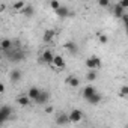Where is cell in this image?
Here are the masks:
<instances>
[{"label":"cell","mask_w":128,"mask_h":128,"mask_svg":"<svg viewBox=\"0 0 128 128\" xmlns=\"http://www.w3.org/2000/svg\"><path fill=\"white\" fill-rule=\"evenodd\" d=\"M18 104L21 106V107H27L29 104H30V98L27 96V95H24V96H18Z\"/></svg>","instance_id":"19"},{"label":"cell","mask_w":128,"mask_h":128,"mask_svg":"<svg viewBox=\"0 0 128 128\" xmlns=\"http://www.w3.org/2000/svg\"><path fill=\"white\" fill-rule=\"evenodd\" d=\"M98 39H100V42H101V44H107V42H108L107 35H102V33H98Z\"/></svg>","instance_id":"24"},{"label":"cell","mask_w":128,"mask_h":128,"mask_svg":"<svg viewBox=\"0 0 128 128\" xmlns=\"http://www.w3.org/2000/svg\"><path fill=\"white\" fill-rule=\"evenodd\" d=\"M98 5L101 8H108L110 6V0H98Z\"/></svg>","instance_id":"25"},{"label":"cell","mask_w":128,"mask_h":128,"mask_svg":"<svg viewBox=\"0 0 128 128\" xmlns=\"http://www.w3.org/2000/svg\"><path fill=\"white\" fill-rule=\"evenodd\" d=\"M24 17H27V18H30V17H33L35 15V8L32 6V5H24L23 6V9L20 11Z\"/></svg>","instance_id":"10"},{"label":"cell","mask_w":128,"mask_h":128,"mask_svg":"<svg viewBox=\"0 0 128 128\" xmlns=\"http://www.w3.org/2000/svg\"><path fill=\"white\" fill-rule=\"evenodd\" d=\"M119 95H120L122 98H126V96H128V86H126V84H124V86L120 88V90H119Z\"/></svg>","instance_id":"23"},{"label":"cell","mask_w":128,"mask_h":128,"mask_svg":"<svg viewBox=\"0 0 128 128\" xmlns=\"http://www.w3.org/2000/svg\"><path fill=\"white\" fill-rule=\"evenodd\" d=\"M53 56H54V54H53L50 50H45V51L41 54V59H39V60H41L42 63H48V65H50V63L53 62Z\"/></svg>","instance_id":"9"},{"label":"cell","mask_w":128,"mask_h":128,"mask_svg":"<svg viewBox=\"0 0 128 128\" xmlns=\"http://www.w3.org/2000/svg\"><path fill=\"white\" fill-rule=\"evenodd\" d=\"M124 12H126V11H125V9H124V8L119 5V3H116V5L113 6V15H114L116 18H120Z\"/></svg>","instance_id":"16"},{"label":"cell","mask_w":128,"mask_h":128,"mask_svg":"<svg viewBox=\"0 0 128 128\" xmlns=\"http://www.w3.org/2000/svg\"><path fill=\"white\" fill-rule=\"evenodd\" d=\"M48 100H50V92L48 90H39V94L33 100V102L35 104H39V106H45L48 102Z\"/></svg>","instance_id":"2"},{"label":"cell","mask_w":128,"mask_h":128,"mask_svg":"<svg viewBox=\"0 0 128 128\" xmlns=\"http://www.w3.org/2000/svg\"><path fill=\"white\" fill-rule=\"evenodd\" d=\"M66 84L71 86V88H78L80 86V78L76 77V76H68L66 77Z\"/></svg>","instance_id":"13"},{"label":"cell","mask_w":128,"mask_h":128,"mask_svg":"<svg viewBox=\"0 0 128 128\" xmlns=\"http://www.w3.org/2000/svg\"><path fill=\"white\" fill-rule=\"evenodd\" d=\"M50 6H51V9L53 11H56L59 6H60V3H59V0H51V2H50Z\"/></svg>","instance_id":"26"},{"label":"cell","mask_w":128,"mask_h":128,"mask_svg":"<svg viewBox=\"0 0 128 128\" xmlns=\"http://www.w3.org/2000/svg\"><path fill=\"white\" fill-rule=\"evenodd\" d=\"M39 90H41V89H38V88H35V86L29 89V92H27V96L30 98V101H33V100H35V98L38 96V94H39Z\"/></svg>","instance_id":"17"},{"label":"cell","mask_w":128,"mask_h":128,"mask_svg":"<svg viewBox=\"0 0 128 128\" xmlns=\"http://www.w3.org/2000/svg\"><path fill=\"white\" fill-rule=\"evenodd\" d=\"M119 5L126 11V8H128V0H119Z\"/></svg>","instance_id":"27"},{"label":"cell","mask_w":128,"mask_h":128,"mask_svg":"<svg viewBox=\"0 0 128 128\" xmlns=\"http://www.w3.org/2000/svg\"><path fill=\"white\" fill-rule=\"evenodd\" d=\"M53 65H54V68H59V70H63L65 68V60H63V57L62 56H59V54H54L53 56Z\"/></svg>","instance_id":"5"},{"label":"cell","mask_w":128,"mask_h":128,"mask_svg":"<svg viewBox=\"0 0 128 128\" xmlns=\"http://www.w3.org/2000/svg\"><path fill=\"white\" fill-rule=\"evenodd\" d=\"M54 36H56V30L48 29V30L44 32V35H42V41H44V42H51V41L54 39Z\"/></svg>","instance_id":"11"},{"label":"cell","mask_w":128,"mask_h":128,"mask_svg":"<svg viewBox=\"0 0 128 128\" xmlns=\"http://www.w3.org/2000/svg\"><path fill=\"white\" fill-rule=\"evenodd\" d=\"M54 12H56V15H57L59 18H66L68 15H71V12H70L68 6H62V5H60V6H59Z\"/></svg>","instance_id":"6"},{"label":"cell","mask_w":128,"mask_h":128,"mask_svg":"<svg viewBox=\"0 0 128 128\" xmlns=\"http://www.w3.org/2000/svg\"><path fill=\"white\" fill-rule=\"evenodd\" d=\"M68 118H70V122L77 124V122L82 120V118H83V112L78 110V108H74V110H71V113L68 114Z\"/></svg>","instance_id":"4"},{"label":"cell","mask_w":128,"mask_h":128,"mask_svg":"<svg viewBox=\"0 0 128 128\" xmlns=\"http://www.w3.org/2000/svg\"><path fill=\"white\" fill-rule=\"evenodd\" d=\"M21 77H23L21 70H12V71H11L9 78H11V82H12V83H18V82L21 80Z\"/></svg>","instance_id":"12"},{"label":"cell","mask_w":128,"mask_h":128,"mask_svg":"<svg viewBox=\"0 0 128 128\" xmlns=\"http://www.w3.org/2000/svg\"><path fill=\"white\" fill-rule=\"evenodd\" d=\"M24 5H26V3L23 2V0H18V2H15V3L12 5V8H14V11H21Z\"/></svg>","instance_id":"22"},{"label":"cell","mask_w":128,"mask_h":128,"mask_svg":"<svg viewBox=\"0 0 128 128\" xmlns=\"http://www.w3.org/2000/svg\"><path fill=\"white\" fill-rule=\"evenodd\" d=\"M12 47V41L11 39H2V41H0V48H2V50H9Z\"/></svg>","instance_id":"20"},{"label":"cell","mask_w":128,"mask_h":128,"mask_svg":"<svg viewBox=\"0 0 128 128\" xmlns=\"http://www.w3.org/2000/svg\"><path fill=\"white\" fill-rule=\"evenodd\" d=\"M6 53H8V57H9L12 62H18V60H23V59L26 57L24 53L20 51V50H17V51H11V48H9V50H6Z\"/></svg>","instance_id":"3"},{"label":"cell","mask_w":128,"mask_h":128,"mask_svg":"<svg viewBox=\"0 0 128 128\" xmlns=\"http://www.w3.org/2000/svg\"><path fill=\"white\" fill-rule=\"evenodd\" d=\"M86 80H88V82L96 80V70H89L88 74H86Z\"/></svg>","instance_id":"21"},{"label":"cell","mask_w":128,"mask_h":128,"mask_svg":"<svg viewBox=\"0 0 128 128\" xmlns=\"http://www.w3.org/2000/svg\"><path fill=\"white\" fill-rule=\"evenodd\" d=\"M6 120H8V119H6V118H5V116L2 114V113H0V125H2V124H5Z\"/></svg>","instance_id":"28"},{"label":"cell","mask_w":128,"mask_h":128,"mask_svg":"<svg viewBox=\"0 0 128 128\" xmlns=\"http://www.w3.org/2000/svg\"><path fill=\"white\" fill-rule=\"evenodd\" d=\"M0 113H2L6 119L12 114V107H9V106H3V107H0Z\"/></svg>","instance_id":"18"},{"label":"cell","mask_w":128,"mask_h":128,"mask_svg":"<svg viewBox=\"0 0 128 128\" xmlns=\"http://www.w3.org/2000/svg\"><path fill=\"white\" fill-rule=\"evenodd\" d=\"M65 50L68 51V53H71V54H77V51H78V47H77V44L74 42V41H68V42H65Z\"/></svg>","instance_id":"8"},{"label":"cell","mask_w":128,"mask_h":128,"mask_svg":"<svg viewBox=\"0 0 128 128\" xmlns=\"http://www.w3.org/2000/svg\"><path fill=\"white\" fill-rule=\"evenodd\" d=\"M84 63H86V68H89V70H100L101 65H102L101 59L96 57V56H90V57H88Z\"/></svg>","instance_id":"1"},{"label":"cell","mask_w":128,"mask_h":128,"mask_svg":"<svg viewBox=\"0 0 128 128\" xmlns=\"http://www.w3.org/2000/svg\"><path fill=\"white\" fill-rule=\"evenodd\" d=\"M101 100H102V95L96 90V92H95L94 95H90L86 101H88L89 104H92V106H96V104H100V102H101Z\"/></svg>","instance_id":"7"},{"label":"cell","mask_w":128,"mask_h":128,"mask_svg":"<svg viewBox=\"0 0 128 128\" xmlns=\"http://www.w3.org/2000/svg\"><path fill=\"white\" fill-rule=\"evenodd\" d=\"M45 113H53V107H45Z\"/></svg>","instance_id":"30"},{"label":"cell","mask_w":128,"mask_h":128,"mask_svg":"<svg viewBox=\"0 0 128 128\" xmlns=\"http://www.w3.org/2000/svg\"><path fill=\"white\" fill-rule=\"evenodd\" d=\"M68 124H70L68 114H59L56 118V125H68Z\"/></svg>","instance_id":"15"},{"label":"cell","mask_w":128,"mask_h":128,"mask_svg":"<svg viewBox=\"0 0 128 128\" xmlns=\"http://www.w3.org/2000/svg\"><path fill=\"white\" fill-rule=\"evenodd\" d=\"M3 92H5V84L0 83V94H3Z\"/></svg>","instance_id":"29"},{"label":"cell","mask_w":128,"mask_h":128,"mask_svg":"<svg viewBox=\"0 0 128 128\" xmlns=\"http://www.w3.org/2000/svg\"><path fill=\"white\" fill-rule=\"evenodd\" d=\"M95 92H96V89H95V88H94L92 84H89V86H86V88L83 89L82 95H83V98H84V100H88V98H89L90 95H94Z\"/></svg>","instance_id":"14"}]
</instances>
